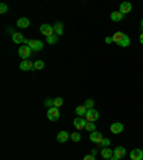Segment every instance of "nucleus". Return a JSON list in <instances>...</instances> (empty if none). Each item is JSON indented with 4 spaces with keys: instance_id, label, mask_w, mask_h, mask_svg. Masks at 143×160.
I'll return each instance as SVG.
<instances>
[{
    "instance_id": "2",
    "label": "nucleus",
    "mask_w": 143,
    "mask_h": 160,
    "mask_svg": "<svg viewBox=\"0 0 143 160\" xmlns=\"http://www.w3.org/2000/svg\"><path fill=\"white\" fill-rule=\"evenodd\" d=\"M32 52L33 50L30 49L29 46H20L19 47V56L22 57L23 60H29V57L32 56Z\"/></svg>"
},
{
    "instance_id": "5",
    "label": "nucleus",
    "mask_w": 143,
    "mask_h": 160,
    "mask_svg": "<svg viewBox=\"0 0 143 160\" xmlns=\"http://www.w3.org/2000/svg\"><path fill=\"white\" fill-rule=\"evenodd\" d=\"M40 32H42V34H44L46 37H50V36H53V33H55V29H53L52 24L44 23V24L40 26Z\"/></svg>"
},
{
    "instance_id": "33",
    "label": "nucleus",
    "mask_w": 143,
    "mask_h": 160,
    "mask_svg": "<svg viewBox=\"0 0 143 160\" xmlns=\"http://www.w3.org/2000/svg\"><path fill=\"white\" fill-rule=\"evenodd\" d=\"M96 153H97V150H96V149H93V150H92V153H90V155H92V156H96Z\"/></svg>"
},
{
    "instance_id": "18",
    "label": "nucleus",
    "mask_w": 143,
    "mask_h": 160,
    "mask_svg": "<svg viewBox=\"0 0 143 160\" xmlns=\"http://www.w3.org/2000/svg\"><path fill=\"white\" fill-rule=\"evenodd\" d=\"M86 111H87V109H86V106H84V105L77 106V107H76L77 117H84V116H86Z\"/></svg>"
},
{
    "instance_id": "22",
    "label": "nucleus",
    "mask_w": 143,
    "mask_h": 160,
    "mask_svg": "<svg viewBox=\"0 0 143 160\" xmlns=\"http://www.w3.org/2000/svg\"><path fill=\"white\" fill-rule=\"evenodd\" d=\"M87 132H96V124L94 123H92V121H87V124H86V127H84Z\"/></svg>"
},
{
    "instance_id": "7",
    "label": "nucleus",
    "mask_w": 143,
    "mask_h": 160,
    "mask_svg": "<svg viewBox=\"0 0 143 160\" xmlns=\"http://www.w3.org/2000/svg\"><path fill=\"white\" fill-rule=\"evenodd\" d=\"M73 124H75V127H76L77 130H82V129H84V127H86L87 120H86L84 117H76V119L73 120Z\"/></svg>"
},
{
    "instance_id": "3",
    "label": "nucleus",
    "mask_w": 143,
    "mask_h": 160,
    "mask_svg": "<svg viewBox=\"0 0 143 160\" xmlns=\"http://www.w3.org/2000/svg\"><path fill=\"white\" fill-rule=\"evenodd\" d=\"M47 119H49L50 121H57L59 119H60V111H59V109L57 107H52V109H49L47 110Z\"/></svg>"
},
{
    "instance_id": "1",
    "label": "nucleus",
    "mask_w": 143,
    "mask_h": 160,
    "mask_svg": "<svg viewBox=\"0 0 143 160\" xmlns=\"http://www.w3.org/2000/svg\"><path fill=\"white\" fill-rule=\"evenodd\" d=\"M112 39H113V43H116L117 46H120V47H129V44H130L129 36L125 34L123 32H116V33L112 36Z\"/></svg>"
},
{
    "instance_id": "20",
    "label": "nucleus",
    "mask_w": 143,
    "mask_h": 160,
    "mask_svg": "<svg viewBox=\"0 0 143 160\" xmlns=\"http://www.w3.org/2000/svg\"><path fill=\"white\" fill-rule=\"evenodd\" d=\"M53 29H55V34H56V36L63 34V24H62L60 22H56L55 26H53Z\"/></svg>"
},
{
    "instance_id": "15",
    "label": "nucleus",
    "mask_w": 143,
    "mask_h": 160,
    "mask_svg": "<svg viewBox=\"0 0 143 160\" xmlns=\"http://www.w3.org/2000/svg\"><path fill=\"white\" fill-rule=\"evenodd\" d=\"M130 159L132 160H143V150L133 149L132 152H130Z\"/></svg>"
},
{
    "instance_id": "17",
    "label": "nucleus",
    "mask_w": 143,
    "mask_h": 160,
    "mask_svg": "<svg viewBox=\"0 0 143 160\" xmlns=\"http://www.w3.org/2000/svg\"><path fill=\"white\" fill-rule=\"evenodd\" d=\"M110 19L113 20V22H122L123 19H125V14H122L120 11H112L110 13Z\"/></svg>"
},
{
    "instance_id": "25",
    "label": "nucleus",
    "mask_w": 143,
    "mask_h": 160,
    "mask_svg": "<svg viewBox=\"0 0 143 160\" xmlns=\"http://www.w3.org/2000/svg\"><path fill=\"white\" fill-rule=\"evenodd\" d=\"M109 144H110L109 139H103V140L99 143V146H100V149H105V147H109Z\"/></svg>"
},
{
    "instance_id": "30",
    "label": "nucleus",
    "mask_w": 143,
    "mask_h": 160,
    "mask_svg": "<svg viewBox=\"0 0 143 160\" xmlns=\"http://www.w3.org/2000/svg\"><path fill=\"white\" fill-rule=\"evenodd\" d=\"M83 160H96V159H94V156L87 155V156H84V159H83Z\"/></svg>"
},
{
    "instance_id": "16",
    "label": "nucleus",
    "mask_w": 143,
    "mask_h": 160,
    "mask_svg": "<svg viewBox=\"0 0 143 160\" xmlns=\"http://www.w3.org/2000/svg\"><path fill=\"white\" fill-rule=\"evenodd\" d=\"M100 155H102V157L106 160H110L112 157H113V150L109 149V147H105V149L100 150Z\"/></svg>"
},
{
    "instance_id": "10",
    "label": "nucleus",
    "mask_w": 143,
    "mask_h": 160,
    "mask_svg": "<svg viewBox=\"0 0 143 160\" xmlns=\"http://www.w3.org/2000/svg\"><path fill=\"white\" fill-rule=\"evenodd\" d=\"M123 123H119V121H116V123H112V126H110V132L113 133V134H119V133L123 132Z\"/></svg>"
},
{
    "instance_id": "29",
    "label": "nucleus",
    "mask_w": 143,
    "mask_h": 160,
    "mask_svg": "<svg viewBox=\"0 0 143 160\" xmlns=\"http://www.w3.org/2000/svg\"><path fill=\"white\" fill-rule=\"evenodd\" d=\"M62 105H63V99H62V97H56V99H55V107L59 109Z\"/></svg>"
},
{
    "instance_id": "27",
    "label": "nucleus",
    "mask_w": 143,
    "mask_h": 160,
    "mask_svg": "<svg viewBox=\"0 0 143 160\" xmlns=\"http://www.w3.org/2000/svg\"><path fill=\"white\" fill-rule=\"evenodd\" d=\"M44 106H46V107H49V109H52V107H55V100L47 99L46 102H44Z\"/></svg>"
},
{
    "instance_id": "14",
    "label": "nucleus",
    "mask_w": 143,
    "mask_h": 160,
    "mask_svg": "<svg viewBox=\"0 0 143 160\" xmlns=\"http://www.w3.org/2000/svg\"><path fill=\"white\" fill-rule=\"evenodd\" d=\"M69 139H70V134H69L66 130H62V132L57 133V142H59V143H66Z\"/></svg>"
},
{
    "instance_id": "11",
    "label": "nucleus",
    "mask_w": 143,
    "mask_h": 160,
    "mask_svg": "<svg viewBox=\"0 0 143 160\" xmlns=\"http://www.w3.org/2000/svg\"><path fill=\"white\" fill-rule=\"evenodd\" d=\"M119 11H120L122 14H125L126 16L127 13H130L132 11V3H129V2H123L119 7Z\"/></svg>"
},
{
    "instance_id": "21",
    "label": "nucleus",
    "mask_w": 143,
    "mask_h": 160,
    "mask_svg": "<svg viewBox=\"0 0 143 160\" xmlns=\"http://www.w3.org/2000/svg\"><path fill=\"white\" fill-rule=\"evenodd\" d=\"M43 69H44V61L43 60L34 61V70H43Z\"/></svg>"
},
{
    "instance_id": "23",
    "label": "nucleus",
    "mask_w": 143,
    "mask_h": 160,
    "mask_svg": "<svg viewBox=\"0 0 143 160\" xmlns=\"http://www.w3.org/2000/svg\"><path fill=\"white\" fill-rule=\"evenodd\" d=\"M46 43H47V44L57 43V36H56V34H53V36H50V37H46Z\"/></svg>"
},
{
    "instance_id": "26",
    "label": "nucleus",
    "mask_w": 143,
    "mask_h": 160,
    "mask_svg": "<svg viewBox=\"0 0 143 160\" xmlns=\"http://www.w3.org/2000/svg\"><path fill=\"white\" fill-rule=\"evenodd\" d=\"M70 139L73 140V142H80V139H82V136L79 134V133H73V134H70Z\"/></svg>"
},
{
    "instance_id": "32",
    "label": "nucleus",
    "mask_w": 143,
    "mask_h": 160,
    "mask_svg": "<svg viewBox=\"0 0 143 160\" xmlns=\"http://www.w3.org/2000/svg\"><path fill=\"white\" fill-rule=\"evenodd\" d=\"M139 42H140V43L143 44V33L140 34V36H139Z\"/></svg>"
},
{
    "instance_id": "13",
    "label": "nucleus",
    "mask_w": 143,
    "mask_h": 160,
    "mask_svg": "<svg viewBox=\"0 0 143 160\" xmlns=\"http://www.w3.org/2000/svg\"><path fill=\"white\" fill-rule=\"evenodd\" d=\"M16 26L19 29H27L30 26V20H29L27 17H20L16 22Z\"/></svg>"
},
{
    "instance_id": "8",
    "label": "nucleus",
    "mask_w": 143,
    "mask_h": 160,
    "mask_svg": "<svg viewBox=\"0 0 143 160\" xmlns=\"http://www.w3.org/2000/svg\"><path fill=\"white\" fill-rule=\"evenodd\" d=\"M89 139H90V142H93V143H97L99 144L102 140H103V134L100 132H92L90 134H89Z\"/></svg>"
},
{
    "instance_id": "9",
    "label": "nucleus",
    "mask_w": 143,
    "mask_h": 160,
    "mask_svg": "<svg viewBox=\"0 0 143 160\" xmlns=\"http://www.w3.org/2000/svg\"><path fill=\"white\" fill-rule=\"evenodd\" d=\"M20 70L23 72H29V70H34V61L30 60H23L20 63Z\"/></svg>"
},
{
    "instance_id": "31",
    "label": "nucleus",
    "mask_w": 143,
    "mask_h": 160,
    "mask_svg": "<svg viewBox=\"0 0 143 160\" xmlns=\"http://www.w3.org/2000/svg\"><path fill=\"white\" fill-rule=\"evenodd\" d=\"M105 42H106V43H112V42H113V39H112V37H106Z\"/></svg>"
},
{
    "instance_id": "6",
    "label": "nucleus",
    "mask_w": 143,
    "mask_h": 160,
    "mask_svg": "<svg viewBox=\"0 0 143 160\" xmlns=\"http://www.w3.org/2000/svg\"><path fill=\"white\" fill-rule=\"evenodd\" d=\"M99 117H100L99 111L94 110V109H90V110L86 111V116H84V119H86L87 121H92V123H94V121L97 120Z\"/></svg>"
},
{
    "instance_id": "4",
    "label": "nucleus",
    "mask_w": 143,
    "mask_h": 160,
    "mask_svg": "<svg viewBox=\"0 0 143 160\" xmlns=\"http://www.w3.org/2000/svg\"><path fill=\"white\" fill-rule=\"evenodd\" d=\"M27 46L33 50V52H40V50L43 49V42L36 40V39H30L29 40V43H27Z\"/></svg>"
},
{
    "instance_id": "24",
    "label": "nucleus",
    "mask_w": 143,
    "mask_h": 160,
    "mask_svg": "<svg viewBox=\"0 0 143 160\" xmlns=\"http://www.w3.org/2000/svg\"><path fill=\"white\" fill-rule=\"evenodd\" d=\"M84 106H86V109H87V110L93 109V106H94V100H93V99H87L86 102H84Z\"/></svg>"
},
{
    "instance_id": "34",
    "label": "nucleus",
    "mask_w": 143,
    "mask_h": 160,
    "mask_svg": "<svg viewBox=\"0 0 143 160\" xmlns=\"http://www.w3.org/2000/svg\"><path fill=\"white\" fill-rule=\"evenodd\" d=\"M110 160H119V159H116L115 156H113V157H112V159H110Z\"/></svg>"
},
{
    "instance_id": "35",
    "label": "nucleus",
    "mask_w": 143,
    "mask_h": 160,
    "mask_svg": "<svg viewBox=\"0 0 143 160\" xmlns=\"http://www.w3.org/2000/svg\"><path fill=\"white\" fill-rule=\"evenodd\" d=\"M140 26H142V29H143V19H142V23H140Z\"/></svg>"
},
{
    "instance_id": "28",
    "label": "nucleus",
    "mask_w": 143,
    "mask_h": 160,
    "mask_svg": "<svg viewBox=\"0 0 143 160\" xmlns=\"http://www.w3.org/2000/svg\"><path fill=\"white\" fill-rule=\"evenodd\" d=\"M7 10H9L7 5H6V3H2V5H0V13H2V14H5V13H7Z\"/></svg>"
},
{
    "instance_id": "19",
    "label": "nucleus",
    "mask_w": 143,
    "mask_h": 160,
    "mask_svg": "<svg viewBox=\"0 0 143 160\" xmlns=\"http://www.w3.org/2000/svg\"><path fill=\"white\" fill-rule=\"evenodd\" d=\"M11 39H13V42L17 44H20V43H24V37H23V34L22 33H14L13 36H11Z\"/></svg>"
},
{
    "instance_id": "12",
    "label": "nucleus",
    "mask_w": 143,
    "mask_h": 160,
    "mask_svg": "<svg viewBox=\"0 0 143 160\" xmlns=\"http://www.w3.org/2000/svg\"><path fill=\"white\" fill-rule=\"evenodd\" d=\"M125 155H126V149L125 147H122V146H117L116 149H113V156H115L116 159H123L125 157Z\"/></svg>"
}]
</instances>
